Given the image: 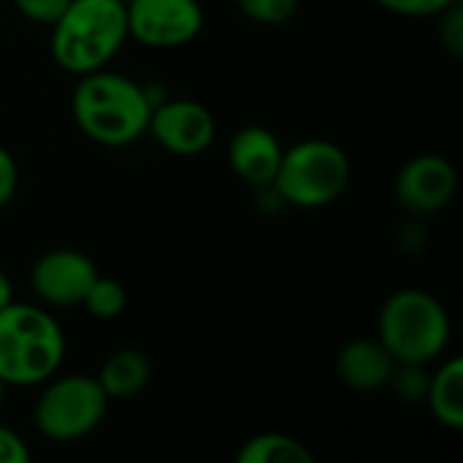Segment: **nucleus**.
Instances as JSON below:
<instances>
[{
    "label": "nucleus",
    "instance_id": "nucleus-1",
    "mask_svg": "<svg viewBox=\"0 0 463 463\" xmlns=\"http://www.w3.org/2000/svg\"><path fill=\"white\" fill-rule=\"evenodd\" d=\"M71 111L73 122L90 141L119 149L146 133L152 103L146 87L125 73L100 68L79 76Z\"/></svg>",
    "mask_w": 463,
    "mask_h": 463
},
{
    "label": "nucleus",
    "instance_id": "nucleus-2",
    "mask_svg": "<svg viewBox=\"0 0 463 463\" xmlns=\"http://www.w3.org/2000/svg\"><path fill=\"white\" fill-rule=\"evenodd\" d=\"M65 334L46 307L11 301L0 309V383L5 388L43 385L60 372Z\"/></svg>",
    "mask_w": 463,
    "mask_h": 463
},
{
    "label": "nucleus",
    "instance_id": "nucleus-3",
    "mask_svg": "<svg viewBox=\"0 0 463 463\" xmlns=\"http://www.w3.org/2000/svg\"><path fill=\"white\" fill-rule=\"evenodd\" d=\"M122 0H71L52 24V57L76 76L106 68L128 41Z\"/></svg>",
    "mask_w": 463,
    "mask_h": 463
},
{
    "label": "nucleus",
    "instance_id": "nucleus-4",
    "mask_svg": "<svg viewBox=\"0 0 463 463\" xmlns=\"http://www.w3.org/2000/svg\"><path fill=\"white\" fill-rule=\"evenodd\" d=\"M453 323L445 304L420 288L391 293L377 312V339L396 364H431L450 345Z\"/></svg>",
    "mask_w": 463,
    "mask_h": 463
},
{
    "label": "nucleus",
    "instance_id": "nucleus-5",
    "mask_svg": "<svg viewBox=\"0 0 463 463\" xmlns=\"http://www.w3.org/2000/svg\"><path fill=\"white\" fill-rule=\"evenodd\" d=\"M353 176L347 152L326 138H304L282 152L274 190L296 209H323L342 198Z\"/></svg>",
    "mask_w": 463,
    "mask_h": 463
},
{
    "label": "nucleus",
    "instance_id": "nucleus-6",
    "mask_svg": "<svg viewBox=\"0 0 463 463\" xmlns=\"http://www.w3.org/2000/svg\"><path fill=\"white\" fill-rule=\"evenodd\" d=\"M109 396L90 374H52L35 402L33 420L43 439L71 445L90 437L106 418Z\"/></svg>",
    "mask_w": 463,
    "mask_h": 463
},
{
    "label": "nucleus",
    "instance_id": "nucleus-7",
    "mask_svg": "<svg viewBox=\"0 0 463 463\" xmlns=\"http://www.w3.org/2000/svg\"><path fill=\"white\" fill-rule=\"evenodd\" d=\"M128 35L152 49H176L195 41L203 30L198 0H128Z\"/></svg>",
    "mask_w": 463,
    "mask_h": 463
},
{
    "label": "nucleus",
    "instance_id": "nucleus-8",
    "mask_svg": "<svg viewBox=\"0 0 463 463\" xmlns=\"http://www.w3.org/2000/svg\"><path fill=\"white\" fill-rule=\"evenodd\" d=\"M146 133H152L165 152L176 157H195L212 146L217 122L214 114L193 98H163L149 114Z\"/></svg>",
    "mask_w": 463,
    "mask_h": 463
},
{
    "label": "nucleus",
    "instance_id": "nucleus-9",
    "mask_svg": "<svg viewBox=\"0 0 463 463\" xmlns=\"http://www.w3.org/2000/svg\"><path fill=\"white\" fill-rule=\"evenodd\" d=\"M98 266L90 255L57 247L43 252L30 269V288L43 307H81Z\"/></svg>",
    "mask_w": 463,
    "mask_h": 463
},
{
    "label": "nucleus",
    "instance_id": "nucleus-10",
    "mask_svg": "<svg viewBox=\"0 0 463 463\" xmlns=\"http://www.w3.org/2000/svg\"><path fill=\"white\" fill-rule=\"evenodd\" d=\"M456 187H458V174L453 163L437 152H423L410 157L393 179L396 201L412 214L442 212L453 201Z\"/></svg>",
    "mask_w": 463,
    "mask_h": 463
},
{
    "label": "nucleus",
    "instance_id": "nucleus-11",
    "mask_svg": "<svg viewBox=\"0 0 463 463\" xmlns=\"http://www.w3.org/2000/svg\"><path fill=\"white\" fill-rule=\"evenodd\" d=\"M285 146L263 125H244L231 136L228 163L231 171L250 187H266L274 182Z\"/></svg>",
    "mask_w": 463,
    "mask_h": 463
},
{
    "label": "nucleus",
    "instance_id": "nucleus-12",
    "mask_svg": "<svg viewBox=\"0 0 463 463\" xmlns=\"http://www.w3.org/2000/svg\"><path fill=\"white\" fill-rule=\"evenodd\" d=\"M336 372L347 388L372 393V391L388 388V383L396 372V361L377 336H372V339L364 336V339H350L339 350Z\"/></svg>",
    "mask_w": 463,
    "mask_h": 463
},
{
    "label": "nucleus",
    "instance_id": "nucleus-13",
    "mask_svg": "<svg viewBox=\"0 0 463 463\" xmlns=\"http://www.w3.org/2000/svg\"><path fill=\"white\" fill-rule=\"evenodd\" d=\"M103 388V393L109 396V402H125V399H133L138 396L149 380H152V364L149 358L136 350V347H122V350H114L98 377H95Z\"/></svg>",
    "mask_w": 463,
    "mask_h": 463
},
{
    "label": "nucleus",
    "instance_id": "nucleus-14",
    "mask_svg": "<svg viewBox=\"0 0 463 463\" xmlns=\"http://www.w3.org/2000/svg\"><path fill=\"white\" fill-rule=\"evenodd\" d=\"M426 404L434 420L445 429H463V361L450 358L439 366L437 374L429 377Z\"/></svg>",
    "mask_w": 463,
    "mask_h": 463
},
{
    "label": "nucleus",
    "instance_id": "nucleus-15",
    "mask_svg": "<svg viewBox=\"0 0 463 463\" xmlns=\"http://www.w3.org/2000/svg\"><path fill=\"white\" fill-rule=\"evenodd\" d=\"M236 463H315V456L290 434L263 431L241 442Z\"/></svg>",
    "mask_w": 463,
    "mask_h": 463
},
{
    "label": "nucleus",
    "instance_id": "nucleus-16",
    "mask_svg": "<svg viewBox=\"0 0 463 463\" xmlns=\"http://www.w3.org/2000/svg\"><path fill=\"white\" fill-rule=\"evenodd\" d=\"M81 307L95 317V320H117L125 307H128V290L122 282L111 279V277H95V282L90 285Z\"/></svg>",
    "mask_w": 463,
    "mask_h": 463
},
{
    "label": "nucleus",
    "instance_id": "nucleus-17",
    "mask_svg": "<svg viewBox=\"0 0 463 463\" xmlns=\"http://www.w3.org/2000/svg\"><path fill=\"white\" fill-rule=\"evenodd\" d=\"M236 8L258 24H285L296 16L298 0H236Z\"/></svg>",
    "mask_w": 463,
    "mask_h": 463
},
{
    "label": "nucleus",
    "instance_id": "nucleus-18",
    "mask_svg": "<svg viewBox=\"0 0 463 463\" xmlns=\"http://www.w3.org/2000/svg\"><path fill=\"white\" fill-rule=\"evenodd\" d=\"M391 388H396L402 402H426V391H429V374L423 369V364H396V372L388 383Z\"/></svg>",
    "mask_w": 463,
    "mask_h": 463
},
{
    "label": "nucleus",
    "instance_id": "nucleus-19",
    "mask_svg": "<svg viewBox=\"0 0 463 463\" xmlns=\"http://www.w3.org/2000/svg\"><path fill=\"white\" fill-rule=\"evenodd\" d=\"M439 16V43L445 46V52L456 60L463 57V5L461 0L450 3L445 11L437 14Z\"/></svg>",
    "mask_w": 463,
    "mask_h": 463
},
{
    "label": "nucleus",
    "instance_id": "nucleus-20",
    "mask_svg": "<svg viewBox=\"0 0 463 463\" xmlns=\"http://www.w3.org/2000/svg\"><path fill=\"white\" fill-rule=\"evenodd\" d=\"M68 3L71 0H14L16 11L24 19L35 22V24H49V27L60 19V14L68 8Z\"/></svg>",
    "mask_w": 463,
    "mask_h": 463
},
{
    "label": "nucleus",
    "instance_id": "nucleus-21",
    "mask_svg": "<svg viewBox=\"0 0 463 463\" xmlns=\"http://www.w3.org/2000/svg\"><path fill=\"white\" fill-rule=\"evenodd\" d=\"M374 3L399 16H437L456 0H374Z\"/></svg>",
    "mask_w": 463,
    "mask_h": 463
},
{
    "label": "nucleus",
    "instance_id": "nucleus-22",
    "mask_svg": "<svg viewBox=\"0 0 463 463\" xmlns=\"http://www.w3.org/2000/svg\"><path fill=\"white\" fill-rule=\"evenodd\" d=\"M16 187H19L16 160H14V155L5 146H0V209H5L14 201Z\"/></svg>",
    "mask_w": 463,
    "mask_h": 463
},
{
    "label": "nucleus",
    "instance_id": "nucleus-23",
    "mask_svg": "<svg viewBox=\"0 0 463 463\" xmlns=\"http://www.w3.org/2000/svg\"><path fill=\"white\" fill-rule=\"evenodd\" d=\"M30 448L27 442L8 426L0 423V463H27Z\"/></svg>",
    "mask_w": 463,
    "mask_h": 463
},
{
    "label": "nucleus",
    "instance_id": "nucleus-24",
    "mask_svg": "<svg viewBox=\"0 0 463 463\" xmlns=\"http://www.w3.org/2000/svg\"><path fill=\"white\" fill-rule=\"evenodd\" d=\"M14 301V282H11V277L0 269V309L5 307V304H11Z\"/></svg>",
    "mask_w": 463,
    "mask_h": 463
},
{
    "label": "nucleus",
    "instance_id": "nucleus-25",
    "mask_svg": "<svg viewBox=\"0 0 463 463\" xmlns=\"http://www.w3.org/2000/svg\"><path fill=\"white\" fill-rule=\"evenodd\" d=\"M3 396H5V385L0 383V407H3Z\"/></svg>",
    "mask_w": 463,
    "mask_h": 463
},
{
    "label": "nucleus",
    "instance_id": "nucleus-26",
    "mask_svg": "<svg viewBox=\"0 0 463 463\" xmlns=\"http://www.w3.org/2000/svg\"><path fill=\"white\" fill-rule=\"evenodd\" d=\"M122 3H128V0H122Z\"/></svg>",
    "mask_w": 463,
    "mask_h": 463
}]
</instances>
